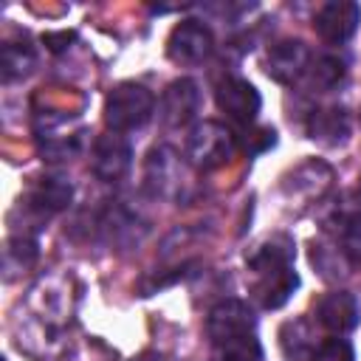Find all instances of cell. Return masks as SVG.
Returning <instances> with one entry per match:
<instances>
[{"mask_svg": "<svg viewBox=\"0 0 361 361\" xmlns=\"http://www.w3.org/2000/svg\"><path fill=\"white\" fill-rule=\"evenodd\" d=\"M155 113V96L138 82L116 85L104 99V121L113 133H130L144 127Z\"/></svg>", "mask_w": 361, "mask_h": 361, "instance_id": "1", "label": "cell"}, {"mask_svg": "<svg viewBox=\"0 0 361 361\" xmlns=\"http://www.w3.org/2000/svg\"><path fill=\"white\" fill-rule=\"evenodd\" d=\"M234 155V135L228 127H223L220 121H200L192 127L189 138H186V161L197 169V172H212L228 164V158Z\"/></svg>", "mask_w": 361, "mask_h": 361, "instance_id": "2", "label": "cell"}, {"mask_svg": "<svg viewBox=\"0 0 361 361\" xmlns=\"http://www.w3.org/2000/svg\"><path fill=\"white\" fill-rule=\"evenodd\" d=\"M206 333L214 347L257 333V316L243 299H223L209 310Z\"/></svg>", "mask_w": 361, "mask_h": 361, "instance_id": "3", "label": "cell"}, {"mask_svg": "<svg viewBox=\"0 0 361 361\" xmlns=\"http://www.w3.org/2000/svg\"><path fill=\"white\" fill-rule=\"evenodd\" d=\"M214 51V37L200 20H180L166 39V56L178 65H200Z\"/></svg>", "mask_w": 361, "mask_h": 361, "instance_id": "4", "label": "cell"}, {"mask_svg": "<svg viewBox=\"0 0 361 361\" xmlns=\"http://www.w3.org/2000/svg\"><path fill=\"white\" fill-rule=\"evenodd\" d=\"M358 23H361V6L353 0H330L313 17L316 34L327 45H344L355 34Z\"/></svg>", "mask_w": 361, "mask_h": 361, "instance_id": "5", "label": "cell"}, {"mask_svg": "<svg viewBox=\"0 0 361 361\" xmlns=\"http://www.w3.org/2000/svg\"><path fill=\"white\" fill-rule=\"evenodd\" d=\"M130 164H133V147H130V141L124 135L104 133V135L96 138L93 152H90V169H93V175L99 180L113 183V180L124 178Z\"/></svg>", "mask_w": 361, "mask_h": 361, "instance_id": "6", "label": "cell"}, {"mask_svg": "<svg viewBox=\"0 0 361 361\" xmlns=\"http://www.w3.org/2000/svg\"><path fill=\"white\" fill-rule=\"evenodd\" d=\"M310 62H313V54H310V48H307L302 39H282V42L271 45L265 71H268V76H271L274 82H279V85H293V82H299L302 76H307Z\"/></svg>", "mask_w": 361, "mask_h": 361, "instance_id": "7", "label": "cell"}, {"mask_svg": "<svg viewBox=\"0 0 361 361\" xmlns=\"http://www.w3.org/2000/svg\"><path fill=\"white\" fill-rule=\"evenodd\" d=\"M200 110V90L192 79H175L164 87L158 116L166 127H186Z\"/></svg>", "mask_w": 361, "mask_h": 361, "instance_id": "8", "label": "cell"}, {"mask_svg": "<svg viewBox=\"0 0 361 361\" xmlns=\"http://www.w3.org/2000/svg\"><path fill=\"white\" fill-rule=\"evenodd\" d=\"M214 96H217V107L240 124H251L259 113V104H262L257 87L248 79H240V76H226L223 82H217Z\"/></svg>", "mask_w": 361, "mask_h": 361, "instance_id": "9", "label": "cell"}, {"mask_svg": "<svg viewBox=\"0 0 361 361\" xmlns=\"http://www.w3.org/2000/svg\"><path fill=\"white\" fill-rule=\"evenodd\" d=\"M316 322L330 330L333 336H344L358 327L361 322V305L350 290H330L316 302Z\"/></svg>", "mask_w": 361, "mask_h": 361, "instance_id": "10", "label": "cell"}, {"mask_svg": "<svg viewBox=\"0 0 361 361\" xmlns=\"http://www.w3.org/2000/svg\"><path fill=\"white\" fill-rule=\"evenodd\" d=\"M296 288H299V274L293 271V265H282V268H274V271L254 274V285H251L254 299L265 310L282 307L293 296Z\"/></svg>", "mask_w": 361, "mask_h": 361, "instance_id": "11", "label": "cell"}, {"mask_svg": "<svg viewBox=\"0 0 361 361\" xmlns=\"http://www.w3.org/2000/svg\"><path fill=\"white\" fill-rule=\"evenodd\" d=\"M71 200H73V183H71V178L56 175V172L37 178V183L31 186V195H28V206L37 209L39 214L62 212L71 206Z\"/></svg>", "mask_w": 361, "mask_h": 361, "instance_id": "12", "label": "cell"}, {"mask_svg": "<svg viewBox=\"0 0 361 361\" xmlns=\"http://www.w3.org/2000/svg\"><path fill=\"white\" fill-rule=\"evenodd\" d=\"M307 135L319 144H327V147H336V144H344L347 135H350V116L344 107H322V110H313L310 118H307Z\"/></svg>", "mask_w": 361, "mask_h": 361, "instance_id": "13", "label": "cell"}, {"mask_svg": "<svg viewBox=\"0 0 361 361\" xmlns=\"http://www.w3.org/2000/svg\"><path fill=\"white\" fill-rule=\"evenodd\" d=\"M279 350L288 361H313L319 341L307 319H290L279 327Z\"/></svg>", "mask_w": 361, "mask_h": 361, "instance_id": "14", "label": "cell"}, {"mask_svg": "<svg viewBox=\"0 0 361 361\" xmlns=\"http://www.w3.org/2000/svg\"><path fill=\"white\" fill-rule=\"evenodd\" d=\"M282 265H293V243L285 234H276L265 243H259L251 254H248V268L251 274H262V271H274Z\"/></svg>", "mask_w": 361, "mask_h": 361, "instance_id": "15", "label": "cell"}, {"mask_svg": "<svg viewBox=\"0 0 361 361\" xmlns=\"http://www.w3.org/2000/svg\"><path fill=\"white\" fill-rule=\"evenodd\" d=\"M347 76V65L344 59L333 56V54H322V56H313L310 68H307V79H310V87H319V90H333L344 82Z\"/></svg>", "mask_w": 361, "mask_h": 361, "instance_id": "16", "label": "cell"}, {"mask_svg": "<svg viewBox=\"0 0 361 361\" xmlns=\"http://www.w3.org/2000/svg\"><path fill=\"white\" fill-rule=\"evenodd\" d=\"M37 56L31 51V45L23 42H6L0 51V71H3V82H14L20 76H28L34 68Z\"/></svg>", "mask_w": 361, "mask_h": 361, "instance_id": "17", "label": "cell"}, {"mask_svg": "<svg viewBox=\"0 0 361 361\" xmlns=\"http://www.w3.org/2000/svg\"><path fill=\"white\" fill-rule=\"evenodd\" d=\"M175 169H178V164L169 149H152V155L147 161V178L155 183V195H166L169 189L178 186Z\"/></svg>", "mask_w": 361, "mask_h": 361, "instance_id": "18", "label": "cell"}, {"mask_svg": "<svg viewBox=\"0 0 361 361\" xmlns=\"http://www.w3.org/2000/svg\"><path fill=\"white\" fill-rule=\"evenodd\" d=\"M37 259V243L25 234L20 237H11L6 243V271L11 276V271H25L31 262Z\"/></svg>", "mask_w": 361, "mask_h": 361, "instance_id": "19", "label": "cell"}, {"mask_svg": "<svg viewBox=\"0 0 361 361\" xmlns=\"http://www.w3.org/2000/svg\"><path fill=\"white\" fill-rule=\"evenodd\" d=\"M214 350H217L220 361H259L262 358V347L257 341V333L243 336V338H234V341L220 344Z\"/></svg>", "mask_w": 361, "mask_h": 361, "instance_id": "20", "label": "cell"}, {"mask_svg": "<svg viewBox=\"0 0 361 361\" xmlns=\"http://www.w3.org/2000/svg\"><path fill=\"white\" fill-rule=\"evenodd\" d=\"M313 361H355V355H353V347L344 338H327V341L319 344Z\"/></svg>", "mask_w": 361, "mask_h": 361, "instance_id": "21", "label": "cell"}, {"mask_svg": "<svg viewBox=\"0 0 361 361\" xmlns=\"http://www.w3.org/2000/svg\"><path fill=\"white\" fill-rule=\"evenodd\" d=\"M341 226H344V254L361 259V212L350 214Z\"/></svg>", "mask_w": 361, "mask_h": 361, "instance_id": "22", "label": "cell"}, {"mask_svg": "<svg viewBox=\"0 0 361 361\" xmlns=\"http://www.w3.org/2000/svg\"><path fill=\"white\" fill-rule=\"evenodd\" d=\"M73 39V31H59V34H45V45L51 51H62L68 42Z\"/></svg>", "mask_w": 361, "mask_h": 361, "instance_id": "23", "label": "cell"}, {"mask_svg": "<svg viewBox=\"0 0 361 361\" xmlns=\"http://www.w3.org/2000/svg\"><path fill=\"white\" fill-rule=\"evenodd\" d=\"M135 361H161V355H155V353H147V355H141V358H135Z\"/></svg>", "mask_w": 361, "mask_h": 361, "instance_id": "24", "label": "cell"}]
</instances>
